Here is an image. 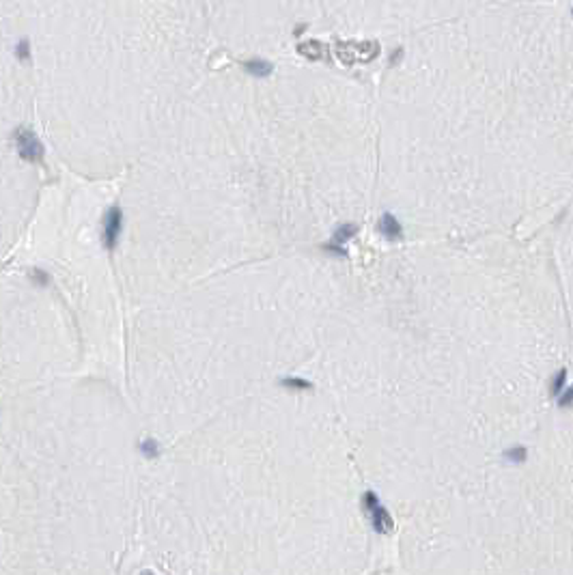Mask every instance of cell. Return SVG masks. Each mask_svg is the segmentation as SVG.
<instances>
[{
	"mask_svg": "<svg viewBox=\"0 0 573 575\" xmlns=\"http://www.w3.org/2000/svg\"><path fill=\"white\" fill-rule=\"evenodd\" d=\"M379 43L375 41H347L336 43V56L343 65H356V63H369L377 56Z\"/></svg>",
	"mask_w": 573,
	"mask_h": 575,
	"instance_id": "1",
	"label": "cell"
},
{
	"mask_svg": "<svg viewBox=\"0 0 573 575\" xmlns=\"http://www.w3.org/2000/svg\"><path fill=\"white\" fill-rule=\"evenodd\" d=\"M362 508H365L367 515L371 517V524H373V530L375 532H379V534L393 532V528H395L393 517H390L386 506L381 504L379 498L373 494V491H367V494L362 496Z\"/></svg>",
	"mask_w": 573,
	"mask_h": 575,
	"instance_id": "2",
	"label": "cell"
},
{
	"mask_svg": "<svg viewBox=\"0 0 573 575\" xmlns=\"http://www.w3.org/2000/svg\"><path fill=\"white\" fill-rule=\"evenodd\" d=\"M15 147H17L20 158L26 160V162H41L43 160L45 149H43L41 140L37 138V134L26 130V127L15 130Z\"/></svg>",
	"mask_w": 573,
	"mask_h": 575,
	"instance_id": "3",
	"label": "cell"
},
{
	"mask_svg": "<svg viewBox=\"0 0 573 575\" xmlns=\"http://www.w3.org/2000/svg\"><path fill=\"white\" fill-rule=\"evenodd\" d=\"M123 231V211L121 207H110L108 214L104 216V226H102V241L108 250H114L116 248V241L121 237Z\"/></svg>",
	"mask_w": 573,
	"mask_h": 575,
	"instance_id": "4",
	"label": "cell"
},
{
	"mask_svg": "<svg viewBox=\"0 0 573 575\" xmlns=\"http://www.w3.org/2000/svg\"><path fill=\"white\" fill-rule=\"evenodd\" d=\"M358 233V226L353 224V222H347V224H341L339 229L334 231V235H332V241L330 244H325L323 246V250H327V252H332V254H336V257H345V241H349L353 235Z\"/></svg>",
	"mask_w": 573,
	"mask_h": 575,
	"instance_id": "5",
	"label": "cell"
},
{
	"mask_svg": "<svg viewBox=\"0 0 573 575\" xmlns=\"http://www.w3.org/2000/svg\"><path fill=\"white\" fill-rule=\"evenodd\" d=\"M377 231H379L381 235H384L386 239H390V241H397V239H401V237H403L401 222H399L395 216H390V214H384V216L379 218V222H377Z\"/></svg>",
	"mask_w": 573,
	"mask_h": 575,
	"instance_id": "6",
	"label": "cell"
},
{
	"mask_svg": "<svg viewBox=\"0 0 573 575\" xmlns=\"http://www.w3.org/2000/svg\"><path fill=\"white\" fill-rule=\"evenodd\" d=\"M242 67L246 74H250L254 78H267L272 74V63L269 60H263V58H250V60H244Z\"/></svg>",
	"mask_w": 573,
	"mask_h": 575,
	"instance_id": "7",
	"label": "cell"
},
{
	"mask_svg": "<svg viewBox=\"0 0 573 575\" xmlns=\"http://www.w3.org/2000/svg\"><path fill=\"white\" fill-rule=\"evenodd\" d=\"M297 52L302 54L304 58H311V60H319V58H323L325 54H327V48L321 43V41H304V43H299L297 45Z\"/></svg>",
	"mask_w": 573,
	"mask_h": 575,
	"instance_id": "8",
	"label": "cell"
},
{
	"mask_svg": "<svg viewBox=\"0 0 573 575\" xmlns=\"http://www.w3.org/2000/svg\"><path fill=\"white\" fill-rule=\"evenodd\" d=\"M280 383H283L285 388H293V390H311V388H313V383H311V381L299 379V377H285Z\"/></svg>",
	"mask_w": 573,
	"mask_h": 575,
	"instance_id": "9",
	"label": "cell"
},
{
	"mask_svg": "<svg viewBox=\"0 0 573 575\" xmlns=\"http://www.w3.org/2000/svg\"><path fill=\"white\" fill-rule=\"evenodd\" d=\"M138 448H140V452L144 455V457H158V452H160L156 440H151V437H147L144 442H140Z\"/></svg>",
	"mask_w": 573,
	"mask_h": 575,
	"instance_id": "10",
	"label": "cell"
},
{
	"mask_svg": "<svg viewBox=\"0 0 573 575\" xmlns=\"http://www.w3.org/2000/svg\"><path fill=\"white\" fill-rule=\"evenodd\" d=\"M565 377H567V371H560L558 377H554V381H552V395H558V392L562 390V386H565Z\"/></svg>",
	"mask_w": 573,
	"mask_h": 575,
	"instance_id": "11",
	"label": "cell"
},
{
	"mask_svg": "<svg viewBox=\"0 0 573 575\" xmlns=\"http://www.w3.org/2000/svg\"><path fill=\"white\" fill-rule=\"evenodd\" d=\"M31 278H33V280H37L41 287H45V285H48V282H50L48 274H45L43 269H33V271H31Z\"/></svg>",
	"mask_w": 573,
	"mask_h": 575,
	"instance_id": "12",
	"label": "cell"
},
{
	"mask_svg": "<svg viewBox=\"0 0 573 575\" xmlns=\"http://www.w3.org/2000/svg\"><path fill=\"white\" fill-rule=\"evenodd\" d=\"M28 52H31V50H28V41H26V39H22L20 43H17V48H15V54H17V56H20L22 60H26V58H28Z\"/></svg>",
	"mask_w": 573,
	"mask_h": 575,
	"instance_id": "13",
	"label": "cell"
},
{
	"mask_svg": "<svg viewBox=\"0 0 573 575\" xmlns=\"http://www.w3.org/2000/svg\"><path fill=\"white\" fill-rule=\"evenodd\" d=\"M506 457L513 459V461H522V459L526 457V450H524V448H513V450L506 452Z\"/></svg>",
	"mask_w": 573,
	"mask_h": 575,
	"instance_id": "14",
	"label": "cell"
},
{
	"mask_svg": "<svg viewBox=\"0 0 573 575\" xmlns=\"http://www.w3.org/2000/svg\"><path fill=\"white\" fill-rule=\"evenodd\" d=\"M560 405L562 407H569V405H573V386L565 392V395H562V399H560Z\"/></svg>",
	"mask_w": 573,
	"mask_h": 575,
	"instance_id": "15",
	"label": "cell"
},
{
	"mask_svg": "<svg viewBox=\"0 0 573 575\" xmlns=\"http://www.w3.org/2000/svg\"><path fill=\"white\" fill-rule=\"evenodd\" d=\"M401 56H403V48H397V50H395V54H393V56H390V63H393V65H395V63H397L399 58H401Z\"/></svg>",
	"mask_w": 573,
	"mask_h": 575,
	"instance_id": "16",
	"label": "cell"
},
{
	"mask_svg": "<svg viewBox=\"0 0 573 575\" xmlns=\"http://www.w3.org/2000/svg\"><path fill=\"white\" fill-rule=\"evenodd\" d=\"M304 31H306V24H302V26H297V31H295L293 35H295V37H297V35H302Z\"/></svg>",
	"mask_w": 573,
	"mask_h": 575,
	"instance_id": "17",
	"label": "cell"
},
{
	"mask_svg": "<svg viewBox=\"0 0 573 575\" xmlns=\"http://www.w3.org/2000/svg\"><path fill=\"white\" fill-rule=\"evenodd\" d=\"M142 575H153V573H151V571H144V573H142Z\"/></svg>",
	"mask_w": 573,
	"mask_h": 575,
	"instance_id": "18",
	"label": "cell"
}]
</instances>
